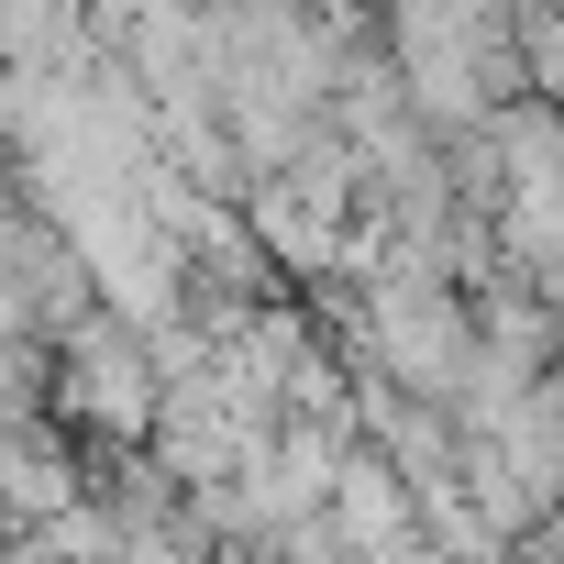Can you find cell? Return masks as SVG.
<instances>
[{
	"label": "cell",
	"instance_id": "cell-1",
	"mask_svg": "<svg viewBox=\"0 0 564 564\" xmlns=\"http://www.w3.org/2000/svg\"><path fill=\"white\" fill-rule=\"evenodd\" d=\"M67 410H100V421H133V410H144V366H133V344H122V333H78Z\"/></svg>",
	"mask_w": 564,
	"mask_h": 564
}]
</instances>
